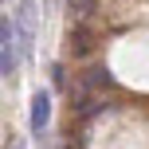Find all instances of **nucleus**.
I'll return each instance as SVG.
<instances>
[{
    "label": "nucleus",
    "mask_w": 149,
    "mask_h": 149,
    "mask_svg": "<svg viewBox=\"0 0 149 149\" xmlns=\"http://www.w3.org/2000/svg\"><path fill=\"white\" fill-rule=\"evenodd\" d=\"M28 122H31L36 134H43V130H47V122H51V94H47V90H36V94H31Z\"/></svg>",
    "instance_id": "nucleus-1"
},
{
    "label": "nucleus",
    "mask_w": 149,
    "mask_h": 149,
    "mask_svg": "<svg viewBox=\"0 0 149 149\" xmlns=\"http://www.w3.org/2000/svg\"><path fill=\"white\" fill-rule=\"evenodd\" d=\"M82 82H86V90H110L114 86V74L106 71V67H90Z\"/></svg>",
    "instance_id": "nucleus-2"
},
{
    "label": "nucleus",
    "mask_w": 149,
    "mask_h": 149,
    "mask_svg": "<svg viewBox=\"0 0 149 149\" xmlns=\"http://www.w3.org/2000/svg\"><path fill=\"white\" fill-rule=\"evenodd\" d=\"M67 8H71V20H74V24H82L90 12H94V0H67Z\"/></svg>",
    "instance_id": "nucleus-3"
},
{
    "label": "nucleus",
    "mask_w": 149,
    "mask_h": 149,
    "mask_svg": "<svg viewBox=\"0 0 149 149\" xmlns=\"http://www.w3.org/2000/svg\"><path fill=\"white\" fill-rule=\"evenodd\" d=\"M67 36H71V31H67ZM71 51H74V55H86V51H90V43H86V31H82L79 24H74V36H71Z\"/></svg>",
    "instance_id": "nucleus-4"
},
{
    "label": "nucleus",
    "mask_w": 149,
    "mask_h": 149,
    "mask_svg": "<svg viewBox=\"0 0 149 149\" xmlns=\"http://www.w3.org/2000/svg\"><path fill=\"white\" fill-rule=\"evenodd\" d=\"M12 149H24V145H20V141H16V145H12Z\"/></svg>",
    "instance_id": "nucleus-5"
}]
</instances>
